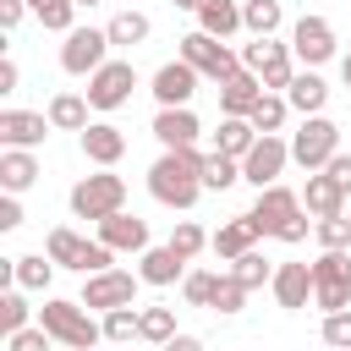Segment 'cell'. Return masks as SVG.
Wrapping results in <instances>:
<instances>
[{"mask_svg":"<svg viewBox=\"0 0 351 351\" xmlns=\"http://www.w3.org/2000/svg\"><path fill=\"white\" fill-rule=\"evenodd\" d=\"M197 93V71L176 55L170 66H159L154 71V99H159V110H186V99Z\"/></svg>","mask_w":351,"mask_h":351,"instance_id":"15","label":"cell"},{"mask_svg":"<svg viewBox=\"0 0 351 351\" xmlns=\"http://www.w3.org/2000/svg\"><path fill=\"white\" fill-rule=\"evenodd\" d=\"M181 60H186L197 77H214V82H230V77L241 71V60L225 49V38H214V33H203V27L181 38Z\"/></svg>","mask_w":351,"mask_h":351,"instance_id":"6","label":"cell"},{"mask_svg":"<svg viewBox=\"0 0 351 351\" xmlns=\"http://www.w3.org/2000/svg\"><path fill=\"white\" fill-rule=\"evenodd\" d=\"M340 77H346V88H351V55H340Z\"/></svg>","mask_w":351,"mask_h":351,"instance_id":"51","label":"cell"},{"mask_svg":"<svg viewBox=\"0 0 351 351\" xmlns=\"http://www.w3.org/2000/svg\"><path fill=\"white\" fill-rule=\"evenodd\" d=\"M269 291H274V302L285 313H302L307 296H313V263H280L274 280H269Z\"/></svg>","mask_w":351,"mask_h":351,"instance_id":"17","label":"cell"},{"mask_svg":"<svg viewBox=\"0 0 351 351\" xmlns=\"http://www.w3.org/2000/svg\"><path fill=\"white\" fill-rule=\"evenodd\" d=\"M132 88H137L132 60H104V66L88 77V104H93V110H121V104L132 99Z\"/></svg>","mask_w":351,"mask_h":351,"instance_id":"10","label":"cell"},{"mask_svg":"<svg viewBox=\"0 0 351 351\" xmlns=\"http://www.w3.org/2000/svg\"><path fill=\"white\" fill-rule=\"evenodd\" d=\"M296 214H302V192H291V186H263L258 203H252V225H258V236H280Z\"/></svg>","mask_w":351,"mask_h":351,"instance_id":"12","label":"cell"},{"mask_svg":"<svg viewBox=\"0 0 351 351\" xmlns=\"http://www.w3.org/2000/svg\"><path fill=\"white\" fill-rule=\"evenodd\" d=\"M104 33H110V44H115V49H132V44H143V38L154 33V22H148L143 11H121Z\"/></svg>","mask_w":351,"mask_h":351,"instance_id":"31","label":"cell"},{"mask_svg":"<svg viewBox=\"0 0 351 351\" xmlns=\"http://www.w3.org/2000/svg\"><path fill=\"white\" fill-rule=\"evenodd\" d=\"M22 11H27V0H0V27L11 33V27L22 22Z\"/></svg>","mask_w":351,"mask_h":351,"instance_id":"47","label":"cell"},{"mask_svg":"<svg viewBox=\"0 0 351 351\" xmlns=\"http://www.w3.org/2000/svg\"><path fill=\"white\" fill-rule=\"evenodd\" d=\"M148 192L165 208H192L203 197V154L197 148H165L148 165Z\"/></svg>","mask_w":351,"mask_h":351,"instance_id":"1","label":"cell"},{"mask_svg":"<svg viewBox=\"0 0 351 351\" xmlns=\"http://www.w3.org/2000/svg\"><path fill=\"white\" fill-rule=\"evenodd\" d=\"M274 269H280V263H269V258H263L258 247H252L247 258H236V263H230V274H236V280H241L247 291H258V285H269V280H274Z\"/></svg>","mask_w":351,"mask_h":351,"instance_id":"36","label":"cell"},{"mask_svg":"<svg viewBox=\"0 0 351 351\" xmlns=\"http://www.w3.org/2000/svg\"><path fill=\"white\" fill-rule=\"evenodd\" d=\"M241 22H247L252 38H274L285 11H280V0H241Z\"/></svg>","mask_w":351,"mask_h":351,"instance_id":"30","label":"cell"},{"mask_svg":"<svg viewBox=\"0 0 351 351\" xmlns=\"http://www.w3.org/2000/svg\"><path fill=\"white\" fill-rule=\"evenodd\" d=\"M16 82H22L16 60H0V93H16Z\"/></svg>","mask_w":351,"mask_h":351,"instance_id":"49","label":"cell"},{"mask_svg":"<svg viewBox=\"0 0 351 351\" xmlns=\"http://www.w3.org/2000/svg\"><path fill=\"white\" fill-rule=\"evenodd\" d=\"M181 296H186V307H208V296H214V274H208V269H192V274L181 280Z\"/></svg>","mask_w":351,"mask_h":351,"instance_id":"44","label":"cell"},{"mask_svg":"<svg viewBox=\"0 0 351 351\" xmlns=\"http://www.w3.org/2000/svg\"><path fill=\"white\" fill-rule=\"evenodd\" d=\"M49 329L44 324H27V329H16V335H5V351H49Z\"/></svg>","mask_w":351,"mask_h":351,"instance_id":"45","label":"cell"},{"mask_svg":"<svg viewBox=\"0 0 351 351\" xmlns=\"http://www.w3.org/2000/svg\"><path fill=\"white\" fill-rule=\"evenodd\" d=\"M38 324H44L60 346H71V351H93V346L104 340V324H93V313H88L82 302H60V296H49V302L38 307Z\"/></svg>","mask_w":351,"mask_h":351,"instance_id":"2","label":"cell"},{"mask_svg":"<svg viewBox=\"0 0 351 351\" xmlns=\"http://www.w3.org/2000/svg\"><path fill=\"white\" fill-rule=\"evenodd\" d=\"M197 27L214 33V38H230V33H241L247 22H241V5H236V0H203V5H197Z\"/></svg>","mask_w":351,"mask_h":351,"instance_id":"27","label":"cell"},{"mask_svg":"<svg viewBox=\"0 0 351 351\" xmlns=\"http://www.w3.org/2000/svg\"><path fill=\"white\" fill-rule=\"evenodd\" d=\"M22 225V203H16V192H5L0 197V230H16Z\"/></svg>","mask_w":351,"mask_h":351,"instance_id":"46","label":"cell"},{"mask_svg":"<svg viewBox=\"0 0 351 351\" xmlns=\"http://www.w3.org/2000/svg\"><path fill=\"white\" fill-rule=\"evenodd\" d=\"M165 351H203V340H197V335H176Z\"/></svg>","mask_w":351,"mask_h":351,"instance_id":"50","label":"cell"},{"mask_svg":"<svg viewBox=\"0 0 351 351\" xmlns=\"http://www.w3.org/2000/svg\"><path fill=\"white\" fill-rule=\"evenodd\" d=\"M324 170H329V176H335V181H340V186L351 192V154H335V159H329Z\"/></svg>","mask_w":351,"mask_h":351,"instance_id":"48","label":"cell"},{"mask_svg":"<svg viewBox=\"0 0 351 351\" xmlns=\"http://www.w3.org/2000/svg\"><path fill=\"white\" fill-rule=\"evenodd\" d=\"M241 181V159L230 154H203V192H225Z\"/></svg>","mask_w":351,"mask_h":351,"instance_id":"32","label":"cell"},{"mask_svg":"<svg viewBox=\"0 0 351 351\" xmlns=\"http://www.w3.org/2000/svg\"><path fill=\"white\" fill-rule=\"evenodd\" d=\"M335 154H340V126H335L329 115H307V121L291 132V159H296L307 176L324 170Z\"/></svg>","mask_w":351,"mask_h":351,"instance_id":"4","label":"cell"},{"mask_svg":"<svg viewBox=\"0 0 351 351\" xmlns=\"http://www.w3.org/2000/svg\"><path fill=\"white\" fill-rule=\"evenodd\" d=\"M252 143H258L252 121H236V115H225V121H219V132H214V154H230V159H247V154H252Z\"/></svg>","mask_w":351,"mask_h":351,"instance_id":"29","label":"cell"},{"mask_svg":"<svg viewBox=\"0 0 351 351\" xmlns=\"http://www.w3.org/2000/svg\"><path fill=\"white\" fill-rule=\"evenodd\" d=\"M49 126L55 132H88V93H55L49 99Z\"/></svg>","mask_w":351,"mask_h":351,"instance_id":"28","label":"cell"},{"mask_svg":"<svg viewBox=\"0 0 351 351\" xmlns=\"http://www.w3.org/2000/svg\"><path fill=\"white\" fill-rule=\"evenodd\" d=\"M137 280L143 285H176V280H186V258H176L170 247H148L137 263Z\"/></svg>","mask_w":351,"mask_h":351,"instance_id":"25","label":"cell"},{"mask_svg":"<svg viewBox=\"0 0 351 351\" xmlns=\"http://www.w3.org/2000/svg\"><path fill=\"white\" fill-rule=\"evenodd\" d=\"M291 165V143H280V137H258L252 143V154L241 159V181H252L258 192L263 186H280V170Z\"/></svg>","mask_w":351,"mask_h":351,"instance_id":"11","label":"cell"},{"mask_svg":"<svg viewBox=\"0 0 351 351\" xmlns=\"http://www.w3.org/2000/svg\"><path fill=\"white\" fill-rule=\"evenodd\" d=\"M258 99H263V82H258L247 66H241L230 82H219V110H225V115H236V121H247V115L258 110Z\"/></svg>","mask_w":351,"mask_h":351,"instance_id":"19","label":"cell"},{"mask_svg":"<svg viewBox=\"0 0 351 351\" xmlns=\"http://www.w3.org/2000/svg\"><path fill=\"white\" fill-rule=\"evenodd\" d=\"M291 55H296V60H307V66L335 60V27H329L324 16H302V22L291 27Z\"/></svg>","mask_w":351,"mask_h":351,"instance_id":"14","label":"cell"},{"mask_svg":"<svg viewBox=\"0 0 351 351\" xmlns=\"http://www.w3.org/2000/svg\"><path fill=\"white\" fill-rule=\"evenodd\" d=\"M38 181V159L27 148H0V186L5 192H27Z\"/></svg>","mask_w":351,"mask_h":351,"instance_id":"26","label":"cell"},{"mask_svg":"<svg viewBox=\"0 0 351 351\" xmlns=\"http://www.w3.org/2000/svg\"><path fill=\"white\" fill-rule=\"evenodd\" d=\"M208 247H214L219 258H230V263H236V258H247V252L258 247V225H252V214H236V219H225V225L208 236Z\"/></svg>","mask_w":351,"mask_h":351,"instance_id":"21","label":"cell"},{"mask_svg":"<svg viewBox=\"0 0 351 351\" xmlns=\"http://www.w3.org/2000/svg\"><path fill=\"white\" fill-rule=\"evenodd\" d=\"M197 132H203V126H197L192 110H159V115H154V137H159L165 148H192Z\"/></svg>","mask_w":351,"mask_h":351,"instance_id":"24","label":"cell"},{"mask_svg":"<svg viewBox=\"0 0 351 351\" xmlns=\"http://www.w3.org/2000/svg\"><path fill=\"white\" fill-rule=\"evenodd\" d=\"M324 346L329 351H351V307L346 313H324Z\"/></svg>","mask_w":351,"mask_h":351,"instance_id":"43","label":"cell"},{"mask_svg":"<svg viewBox=\"0 0 351 351\" xmlns=\"http://www.w3.org/2000/svg\"><path fill=\"white\" fill-rule=\"evenodd\" d=\"M11 263H16V285H22V291H44V285H49V274H55V258H44V252L11 258Z\"/></svg>","mask_w":351,"mask_h":351,"instance_id":"37","label":"cell"},{"mask_svg":"<svg viewBox=\"0 0 351 351\" xmlns=\"http://www.w3.org/2000/svg\"><path fill=\"white\" fill-rule=\"evenodd\" d=\"M49 137V115H33V110H0V143L5 148H38Z\"/></svg>","mask_w":351,"mask_h":351,"instance_id":"16","label":"cell"},{"mask_svg":"<svg viewBox=\"0 0 351 351\" xmlns=\"http://www.w3.org/2000/svg\"><path fill=\"white\" fill-rule=\"evenodd\" d=\"M208 307H214V313H225V318H230V313H241V307H247V285H241L236 274H214V296H208Z\"/></svg>","mask_w":351,"mask_h":351,"instance_id":"38","label":"cell"},{"mask_svg":"<svg viewBox=\"0 0 351 351\" xmlns=\"http://www.w3.org/2000/svg\"><path fill=\"white\" fill-rule=\"evenodd\" d=\"M126 208V181L115 176V170H99V176H82L77 186H71V214L77 219H110V214H121Z\"/></svg>","mask_w":351,"mask_h":351,"instance_id":"3","label":"cell"},{"mask_svg":"<svg viewBox=\"0 0 351 351\" xmlns=\"http://www.w3.org/2000/svg\"><path fill=\"white\" fill-rule=\"evenodd\" d=\"M165 247H170L176 258H186V263H192V258L208 247V236H203V225H192V219H176V230H170V241H165Z\"/></svg>","mask_w":351,"mask_h":351,"instance_id":"39","label":"cell"},{"mask_svg":"<svg viewBox=\"0 0 351 351\" xmlns=\"http://www.w3.org/2000/svg\"><path fill=\"white\" fill-rule=\"evenodd\" d=\"M27 11H33L49 33H71V27H77V0H27Z\"/></svg>","mask_w":351,"mask_h":351,"instance_id":"33","label":"cell"},{"mask_svg":"<svg viewBox=\"0 0 351 351\" xmlns=\"http://www.w3.org/2000/svg\"><path fill=\"white\" fill-rule=\"evenodd\" d=\"M0 329H5V335L27 329V296H22V291H0Z\"/></svg>","mask_w":351,"mask_h":351,"instance_id":"41","label":"cell"},{"mask_svg":"<svg viewBox=\"0 0 351 351\" xmlns=\"http://www.w3.org/2000/svg\"><path fill=\"white\" fill-rule=\"evenodd\" d=\"M132 296H137V274H126V269H104V274H88V285H82V307H99V313L132 307Z\"/></svg>","mask_w":351,"mask_h":351,"instance_id":"13","label":"cell"},{"mask_svg":"<svg viewBox=\"0 0 351 351\" xmlns=\"http://www.w3.org/2000/svg\"><path fill=\"white\" fill-rule=\"evenodd\" d=\"M132 335H143V324H137V307H115V313H104V340H132Z\"/></svg>","mask_w":351,"mask_h":351,"instance_id":"42","label":"cell"},{"mask_svg":"<svg viewBox=\"0 0 351 351\" xmlns=\"http://www.w3.org/2000/svg\"><path fill=\"white\" fill-rule=\"evenodd\" d=\"M44 252L55 258V269H82V274H104V269H110V258H115L104 241H82V236H77V230H66V225H55V230H49Z\"/></svg>","mask_w":351,"mask_h":351,"instance_id":"5","label":"cell"},{"mask_svg":"<svg viewBox=\"0 0 351 351\" xmlns=\"http://www.w3.org/2000/svg\"><path fill=\"white\" fill-rule=\"evenodd\" d=\"M285 110H291V104H285V93H263V99H258V110H252L247 121H252V132H258V137H274V132L285 126Z\"/></svg>","mask_w":351,"mask_h":351,"instance_id":"34","label":"cell"},{"mask_svg":"<svg viewBox=\"0 0 351 351\" xmlns=\"http://www.w3.org/2000/svg\"><path fill=\"white\" fill-rule=\"evenodd\" d=\"M99 241L110 247V252H148V225L137 219V214H110V219H99Z\"/></svg>","mask_w":351,"mask_h":351,"instance_id":"18","label":"cell"},{"mask_svg":"<svg viewBox=\"0 0 351 351\" xmlns=\"http://www.w3.org/2000/svg\"><path fill=\"white\" fill-rule=\"evenodd\" d=\"M313 236L324 241V252H346V247H351V219H346V214L313 219Z\"/></svg>","mask_w":351,"mask_h":351,"instance_id":"40","label":"cell"},{"mask_svg":"<svg viewBox=\"0 0 351 351\" xmlns=\"http://www.w3.org/2000/svg\"><path fill=\"white\" fill-rule=\"evenodd\" d=\"M77 5H104V0H77Z\"/></svg>","mask_w":351,"mask_h":351,"instance_id":"53","label":"cell"},{"mask_svg":"<svg viewBox=\"0 0 351 351\" xmlns=\"http://www.w3.org/2000/svg\"><path fill=\"white\" fill-rule=\"evenodd\" d=\"M241 66L263 82V93H280L296 82V66H291V44H274V38H258L241 49Z\"/></svg>","mask_w":351,"mask_h":351,"instance_id":"7","label":"cell"},{"mask_svg":"<svg viewBox=\"0 0 351 351\" xmlns=\"http://www.w3.org/2000/svg\"><path fill=\"white\" fill-rule=\"evenodd\" d=\"M137 324H143V340H154L159 351L176 340V307H143Z\"/></svg>","mask_w":351,"mask_h":351,"instance_id":"35","label":"cell"},{"mask_svg":"<svg viewBox=\"0 0 351 351\" xmlns=\"http://www.w3.org/2000/svg\"><path fill=\"white\" fill-rule=\"evenodd\" d=\"M170 5H176V11H197L203 0H170Z\"/></svg>","mask_w":351,"mask_h":351,"instance_id":"52","label":"cell"},{"mask_svg":"<svg viewBox=\"0 0 351 351\" xmlns=\"http://www.w3.org/2000/svg\"><path fill=\"white\" fill-rule=\"evenodd\" d=\"M302 203H307V214H318V219L346 214V186H340L329 170H313V176H307V186H302Z\"/></svg>","mask_w":351,"mask_h":351,"instance_id":"20","label":"cell"},{"mask_svg":"<svg viewBox=\"0 0 351 351\" xmlns=\"http://www.w3.org/2000/svg\"><path fill=\"white\" fill-rule=\"evenodd\" d=\"M285 104L302 110V121H307V115H324V104H329V82H324L318 71H296V82L285 88Z\"/></svg>","mask_w":351,"mask_h":351,"instance_id":"23","label":"cell"},{"mask_svg":"<svg viewBox=\"0 0 351 351\" xmlns=\"http://www.w3.org/2000/svg\"><path fill=\"white\" fill-rule=\"evenodd\" d=\"M313 302L324 313H346V302H351V252H324L313 263Z\"/></svg>","mask_w":351,"mask_h":351,"instance_id":"8","label":"cell"},{"mask_svg":"<svg viewBox=\"0 0 351 351\" xmlns=\"http://www.w3.org/2000/svg\"><path fill=\"white\" fill-rule=\"evenodd\" d=\"M82 154H88L99 170H110V165L126 154V132H121V126H110V121H93V126L82 132Z\"/></svg>","mask_w":351,"mask_h":351,"instance_id":"22","label":"cell"},{"mask_svg":"<svg viewBox=\"0 0 351 351\" xmlns=\"http://www.w3.org/2000/svg\"><path fill=\"white\" fill-rule=\"evenodd\" d=\"M104 60H110V33H104V27H71V33H66V44H60V71L93 77Z\"/></svg>","mask_w":351,"mask_h":351,"instance_id":"9","label":"cell"}]
</instances>
